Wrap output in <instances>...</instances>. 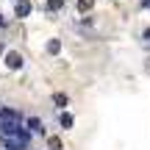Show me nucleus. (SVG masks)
Segmentation results:
<instances>
[{
  "instance_id": "nucleus-1",
  "label": "nucleus",
  "mask_w": 150,
  "mask_h": 150,
  "mask_svg": "<svg viewBox=\"0 0 150 150\" xmlns=\"http://www.w3.org/2000/svg\"><path fill=\"white\" fill-rule=\"evenodd\" d=\"M0 128H3V134L6 136H11V134H17V111H8V108H3L0 111Z\"/></svg>"
},
{
  "instance_id": "nucleus-2",
  "label": "nucleus",
  "mask_w": 150,
  "mask_h": 150,
  "mask_svg": "<svg viewBox=\"0 0 150 150\" xmlns=\"http://www.w3.org/2000/svg\"><path fill=\"white\" fill-rule=\"evenodd\" d=\"M6 67H8V70H20L22 67V56L20 53H6Z\"/></svg>"
},
{
  "instance_id": "nucleus-3",
  "label": "nucleus",
  "mask_w": 150,
  "mask_h": 150,
  "mask_svg": "<svg viewBox=\"0 0 150 150\" xmlns=\"http://www.w3.org/2000/svg\"><path fill=\"white\" fill-rule=\"evenodd\" d=\"M17 17H28L31 14V3H25V0H20V3H17V11H14Z\"/></svg>"
},
{
  "instance_id": "nucleus-4",
  "label": "nucleus",
  "mask_w": 150,
  "mask_h": 150,
  "mask_svg": "<svg viewBox=\"0 0 150 150\" xmlns=\"http://www.w3.org/2000/svg\"><path fill=\"white\" fill-rule=\"evenodd\" d=\"M45 8H47V11H59V8H61V0H47Z\"/></svg>"
},
{
  "instance_id": "nucleus-5",
  "label": "nucleus",
  "mask_w": 150,
  "mask_h": 150,
  "mask_svg": "<svg viewBox=\"0 0 150 150\" xmlns=\"http://www.w3.org/2000/svg\"><path fill=\"white\" fill-rule=\"evenodd\" d=\"M61 128H72V114H61Z\"/></svg>"
},
{
  "instance_id": "nucleus-6",
  "label": "nucleus",
  "mask_w": 150,
  "mask_h": 150,
  "mask_svg": "<svg viewBox=\"0 0 150 150\" xmlns=\"http://www.w3.org/2000/svg\"><path fill=\"white\" fill-rule=\"evenodd\" d=\"M28 128H31V131H36V134H39V131H42V122H39L36 117H33V120H28Z\"/></svg>"
},
{
  "instance_id": "nucleus-7",
  "label": "nucleus",
  "mask_w": 150,
  "mask_h": 150,
  "mask_svg": "<svg viewBox=\"0 0 150 150\" xmlns=\"http://www.w3.org/2000/svg\"><path fill=\"white\" fill-rule=\"evenodd\" d=\"M92 6H95V0H78V8L81 11H89Z\"/></svg>"
},
{
  "instance_id": "nucleus-8",
  "label": "nucleus",
  "mask_w": 150,
  "mask_h": 150,
  "mask_svg": "<svg viewBox=\"0 0 150 150\" xmlns=\"http://www.w3.org/2000/svg\"><path fill=\"white\" fill-rule=\"evenodd\" d=\"M47 50H50V53H59V50H61V45H59V42H56V39H53V42L47 45Z\"/></svg>"
},
{
  "instance_id": "nucleus-9",
  "label": "nucleus",
  "mask_w": 150,
  "mask_h": 150,
  "mask_svg": "<svg viewBox=\"0 0 150 150\" xmlns=\"http://www.w3.org/2000/svg\"><path fill=\"white\" fill-rule=\"evenodd\" d=\"M53 100H56V103H59V106H67V95H61V92H59V95H56V97H53Z\"/></svg>"
},
{
  "instance_id": "nucleus-10",
  "label": "nucleus",
  "mask_w": 150,
  "mask_h": 150,
  "mask_svg": "<svg viewBox=\"0 0 150 150\" xmlns=\"http://www.w3.org/2000/svg\"><path fill=\"white\" fill-rule=\"evenodd\" d=\"M145 39H147V42H150V28H147V31H145Z\"/></svg>"
},
{
  "instance_id": "nucleus-11",
  "label": "nucleus",
  "mask_w": 150,
  "mask_h": 150,
  "mask_svg": "<svg viewBox=\"0 0 150 150\" xmlns=\"http://www.w3.org/2000/svg\"><path fill=\"white\" fill-rule=\"evenodd\" d=\"M3 25H6V20H3V17H0V28H3Z\"/></svg>"
},
{
  "instance_id": "nucleus-12",
  "label": "nucleus",
  "mask_w": 150,
  "mask_h": 150,
  "mask_svg": "<svg viewBox=\"0 0 150 150\" xmlns=\"http://www.w3.org/2000/svg\"><path fill=\"white\" fill-rule=\"evenodd\" d=\"M145 6H150V0H145Z\"/></svg>"
}]
</instances>
